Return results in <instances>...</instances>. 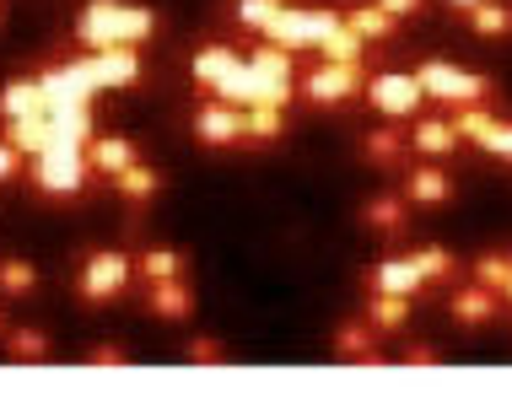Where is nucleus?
<instances>
[{
  "label": "nucleus",
  "instance_id": "28",
  "mask_svg": "<svg viewBox=\"0 0 512 393\" xmlns=\"http://www.w3.org/2000/svg\"><path fill=\"white\" fill-rule=\"evenodd\" d=\"M410 264L421 270V280H432V286H442V280H453V275H459V264H453L448 248H415Z\"/></svg>",
  "mask_w": 512,
  "mask_h": 393
},
{
  "label": "nucleus",
  "instance_id": "35",
  "mask_svg": "<svg viewBox=\"0 0 512 393\" xmlns=\"http://www.w3.org/2000/svg\"><path fill=\"white\" fill-rule=\"evenodd\" d=\"M11 178H22V151L0 135V184H11Z\"/></svg>",
  "mask_w": 512,
  "mask_h": 393
},
{
  "label": "nucleus",
  "instance_id": "2",
  "mask_svg": "<svg viewBox=\"0 0 512 393\" xmlns=\"http://www.w3.org/2000/svg\"><path fill=\"white\" fill-rule=\"evenodd\" d=\"M65 70H71V81H76V87H87V92H98V87H135V81H141V54H135V44L87 49V60H71Z\"/></svg>",
  "mask_w": 512,
  "mask_h": 393
},
{
  "label": "nucleus",
  "instance_id": "13",
  "mask_svg": "<svg viewBox=\"0 0 512 393\" xmlns=\"http://www.w3.org/2000/svg\"><path fill=\"white\" fill-rule=\"evenodd\" d=\"M329 350H335L340 361H356V367H378V361H383V350H378V340H372L367 324H345V329H335Z\"/></svg>",
  "mask_w": 512,
  "mask_h": 393
},
{
  "label": "nucleus",
  "instance_id": "33",
  "mask_svg": "<svg viewBox=\"0 0 512 393\" xmlns=\"http://www.w3.org/2000/svg\"><path fill=\"white\" fill-rule=\"evenodd\" d=\"M399 361H405V367H437L442 350H437V345H426V340H415V345L399 350Z\"/></svg>",
  "mask_w": 512,
  "mask_h": 393
},
{
  "label": "nucleus",
  "instance_id": "18",
  "mask_svg": "<svg viewBox=\"0 0 512 393\" xmlns=\"http://www.w3.org/2000/svg\"><path fill=\"white\" fill-rule=\"evenodd\" d=\"M362 221H367L372 232H383V237H405L410 210H405V200H394V194H378V200L362 205Z\"/></svg>",
  "mask_w": 512,
  "mask_h": 393
},
{
  "label": "nucleus",
  "instance_id": "24",
  "mask_svg": "<svg viewBox=\"0 0 512 393\" xmlns=\"http://www.w3.org/2000/svg\"><path fill=\"white\" fill-rule=\"evenodd\" d=\"M184 254H178V248H146L141 259H135V275L141 280H168V275H184Z\"/></svg>",
  "mask_w": 512,
  "mask_h": 393
},
{
  "label": "nucleus",
  "instance_id": "9",
  "mask_svg": "<svg viewBox=\"0 0 512 393\" xmlns=\"http://www.w3.org/2000/svg\"><path fill=\"white\" fill-rule=\"evenodd\" d=\"M49 103H54V81H49V76H33V81H11V87H0V119L44 114Z\"/></svg>",
  "mask_w": 512,
  "mask_h": 393
},
{
  "label": "nucleus",
  "instance_id": "25",
  "mask_svg": "<svg viewBox=\"0 0 512 393\" xmlns=\"http://www.w3.org/2000/svg\"><path fill=\"white\" fill-rule=\"evenodd\" d=\"M367 318H372V329H405L410 324V297H394V291H378L367 307Z\"/></svg>",
  "mask_w": 512,
  "mask_h": 393
},
{
  "label": "nucleus",
  "instance_id": "1",
  "mask_svg": "<svg viewBox=\"0 0 512 393\" xmlns=\"http://www.w3.org/2000/svg\"><path fill=\"white\" fill-rule=\"evenodd\" d=\"M157 33V11L130 6V0H87L76 17V44L81 49H114V44H141Z\"/></svg>",
  "mask_w": 512,
  "mask_h": 393
},
{
  "label": "nucleus",
  "instance_id": "27",
  "mask_svg": "<svg viewBox=\"0 0 512 393\" xmlns=\"http://www.w3.org/2000/svg\"><path fill=\"white\" fill-rule=\"evenodd\" d=\"M362 157H367L372 167H399V162H405V140H399L394 130H372V135L362 140Z\"/></svg>",
  "mask_w": 512,
  "mask_h": 393
},
{
  "label": "nucleus",
  "instance_id": "40",
  "mask_svg": "<svg viewBox=\"0 0 512 393\" xmlns=\"http://www.w3.org/2000/svg\"><path fill=\"white\" fill-rule=\"evenodd\" d=\"M0 22H6V0H0Z\"/></svg>",
  "mask_w": 512,
  "mask_h": 393
},
{
  "label": "nucleus",
  "instance_id": "8",
  "mask_svg": "<svg viewBox=\"0 0 512 393\" xmlns=\"http://www.w3.org/2000/svg\"><path fill=\"white\" fill-rule=\"evenodd\" d=\"M195 140H200V146H211V151H232V146H243V140H248V130H243V108L205 97L200 114H195Z\"/></svg>",
  "mask_w": 512,
  "mask_h": 393
},
{
  "label": "nucleus",
  "instance_id": "37",
  "mask_svg": "<svg viewBox=\"0 0 512 393\" xmlns=\"http://www.w3.org/2000/svg\"><path fill=\"white\" fill-rule=\"evenodd\" d=\"M372 6H378V11H389L394 22H405V17H421V11H426V0H372Z\"/></svg>",
  "mask_w": 512,
  "mask_h": 393
},
{
  "label": "nucleus",
  "instance_id": "26",
  "mask_svg": "<svg viewBox=\"0 0 512 393\" xmlns=\"http://www.w3.org/2000/svg\"><path fill=\"white\" fill-rule=\"evenodd\" d=\"M38 270L27 259H0V297H33Z\"/></svg>",
  "mask_w": 512,
  "mask_h": 393
},
{
  "label": "nucleus",
  "instance_id": "5",
  "mask_svg": "<svg viewBox=\"0 0 512 393\" xmlns=\"http://www.w3.org/2000/svg\"><path fill=\"white\" fill-rule=\"evenodd\" d=\"M415 87L432 97V103H480V97H491L486 76H469L453 60H421L415 65Z\"/></svg>",
  "mask_w": 512,
  "mask_h": 393
},
{
  "label": "nucleus",
  "instance_id": "4",
  "mask_svg": "<svg viewBox=\"0 0 512 393\" xmlns=\"http://www.w3.org/2000/svg\"><path fill=\"white\" fill-rule=\"evenodd\" d=\"M130 275H135L130 254H119V248H103V254H92L87 264H81V275H76V302H87V307H108L114 297H124Z\"/></svg>",
  "mask_w": 512,
  "mask_h": 393
},
{
  "label": "nucleus",
  "instance_id": "21",
  "mask_svg": "<svg viewBox=\"0 0 512 393\" xmlns=\"http://www.w3.org/2000/svg\"><path fill=\"white\" fill-rule=\"evenodd\" d=\"M243 130H248V140L270 146V140H281V135H286V108H270V103L243 108Z\"/></svg>",
  "mask_w": 512,
  "mask_h": 393
},
{
  "label": "nucleus",
  "instance_id": "19",
  "mask_svg": "<svg viewBox=\"0 0 512 393\" xmlns=\"http://www.w3.org/2000/svg\"><path fill=\"white\" fill-rule=\"evenodd\" d=\"M421 157H432V162H442V157H453L459 151V135H453V124L448 119H421L415 124V140H410Z\"/></svg>",
  "mask_w": 512,
  "mask_h": 393
},
{
  "label": "nucleus",
  "instance_id": "10",
  "mask_svg": "<svg viewBox=\"0 0 512 393\" xmlns=\"http://www.w3.org/2000/svg\"><path fill=\"white\" fill-rule=\"evenodd\" d=\"M146 302H151V313L157 318H168V324H184L189 313H195V297H189V286H184V275H168V280H146Z\"/></svg>",
  "mask_w": 512,
  "mask_h": 393
},
{
  "label": "nucleus",
  "instance_id": "20",
  "mask_svg": "<svg viewBox=\"0 0 512 393\" xmlns=\"http://www.w3.org/2000/svg\"><path fill=\"white\" fill-rule=\"evenodd\" d=\"M114 189L124 194V205H146L151 194L162 189V178H157V167H146V162H130L124 173H114Z\"/></svg>",
  "mask_w": 512,
  "mask_h": 393
},
{
  "label": "nucleus",
  "instance_id": "32",
  "mask_svg": "<svg viewBox=\"0 0 512 393\" xmlns=\"http://www.w3.org/2000/svg\"><path fill=\"white\" fill-rule=\"evenodd\" d=\"M184 356H189V361H200V367H216V361H227V345L211 340V334H200V340H189Z\"/></svg>",
  "mask_w": 512,
  "mask_h": 393
},
{
  "label": "nucleus",
  "instance_id": "34",
  "mask_svg": "<svg viewBox=\"0 0 512 393\" xmlns=\"http://www.w3.org/2000/svg\"><path fill=\"white\" fill-rule=\"evenodd\" d=\"M480 151H491V157H502V162H512V124H496V130L480 140Z\"/></svg>",
  "mask_w": 512,
  "mask_h": 393
},
{
  "label": "nucleus",
  "instance_id": "41",
  "mask_svg": "<svg viewBox=\"0 0 512 393\" xmlns=\"http://www.w3.org/2000/svg\"><path fill=\"white\" fill-rule=\"evenodd\" d=\"M0 334H6V318H0Z\"/></svg>",
  "mask_w": 512,
  "mask_h": 393
},
{
  "label": "nucleus",
  "instance_id": "16",
  "mask_svg": "<svg viewBox=\"0 0 512 393\" xmlns=\"http://www.w3.org/2000/svg\"><path fill=\"white\" fill-rule=\"evenodd\" d=\"M464 22L475 38H512V6H502V0H475V6H464Z\"/></svg>",
  "mask_w": 512,
  "mask_h": 393
},
{
  "label": "nucleus",
  "instance_id": "23",
  "mask_svg": "<svg viewBox=\"0 0 512 393\" xmlns=\"http://www.w3.org/2000/svg\"><path fill=\"white\" fill-rule=\"evenodd\" d=\"M340 22L351 27L362 44H367V38H389L394 33V17H389V11H378V6H351V11H340Z\"/></svg>",
  "mask_w": 512,
  "mask_h": 393
},
{
  "label": "nucleus",
  "instance_id": "39",
  "mask_svg": "<svg viewBox=\"0 0 512 393\" xmlns=\"http://www.w3.org/2000/svg\"><path fill=\"white\" fill-rule=\"evenodd\" d=\"M502 291H507V302H512V280H507V286H502Z\"/></svg>",
  "mask_w": 512,
  "mask_h": 393
},
{
  "label": "nucleus",
  "instance_id": "6",
  "mask_svg": "<svg viewBox=\"0 0 512 393\" xmlns=\"http://www.w3.org/2000/svg\"><path fill=\"white\" fill-rule=\"evenodd\" d=\"M362 87H367L362 60H324V65H313L308 76H302V97H308L313 108H340Z\"/></svg>",
  "mask_w": 512,
  "mask_h": 393
},
{
  "label": "nucleus",
  "instance_id": "17",
  "mask_svg": "<svg viewBox=\"0 0 512 393\" xmlns=\"http://www.w3.org/2000/svg\"><path fill=\"white\" fill-rule=\"evenodd\" d=\"M426 280L421 270H415L410 259H383V264H372V291H394V297H415Z\"/></svg>",
  "mask_w": 512,
  "mask_h": 393
},
{
  "label": "nucleus",
  "instance_id": "22",
  "mask_svg": "<svg viewBox=\"0 0 512 393\" xmlns=\"http://www.w3.org/2000/svg\"><path fill=\"white\" fill-rule=\"evenodd\" d=\"M6 356L11 361H49L54 356V340L44 329H6Z\"/></svg>",
  "mask_w": 512,
  "mask_h": 393
},
{
  "label": "nucleus",
  "instance_id": "14",
  "mask_svg": "<svg viewBox=\"0 0 512 393\" xmlns=\"http://www.w3.org/2000/svg\"><path fill=\"white\" fill-rule=\"evenodd\" d=\"M243 54L238 49H227V44H211V49H200L195 54V87L205 92V97H216V87L232 76V65H238Z\"/></svg>",
  "mask_w": 512,
  "mask_h": 393
},
{
  "label": "nucleus",
  "instance_id": "29",
  "mask_svg": "<svg viewBox=\"0 0 512 393\" xmlns=\"http://www.w3.org/2000/svg\"><path fill=\"white\" fill-rule=\"evenodd\" d=\"M448 124H453V135H459V140H469V146H480V140L496 130V119L486 114V108H459Z\"/></svg>",
  "mask_w": 512,
  "mask_h": 393
},
{
  "label": "nucleus",
  "instance_id": "31",
  "mask_svg": "<svg viewBox=\"0 0 512 393\" xmlns=\"http://www.w3.org/2000/svg\"><path fill=\"white\" fill-rule=\"evenodd\" d=\"M281 11V0H238V22L254 27V33H265V22Z\"/></svg>",
  "mask_w": 512,
  "mask_h": 393
},
{
  "label": "nucleus",
  "instance_id": "30",
  "mask_svg": "<svg viewBox=\"0 0 512 393\" xmlns=\"http://www.w3.org/2000/svg\"><path fill=\"white\" fill-rule=\"evenodd\" d=\"M475 280H480V286H491V291H502L512 280V259L507 254H480L475 259Z\"/></svg>",
  "mask_w": 512,
  "mask_h": 393
},
{
  "label": "nucleus",
  "instance_id": "15",
  "mask_svg": "<svg viewBox=\"0 0 512 393\" xmlns=\"http://www.w3.org/2000/svg\"><path fill=\"white\" fill-rule=\"evenodd\" d=\"M405 200L410 205H448L453 200V178L442 167H415L405 178Z\"/></svg>",
  "mask_w": 512,
  "mask_h": 393
},
{
  "label": "nucleus",
  "instance_id": "11",
  "mask_svg": "<svg viewBox=\"0 0 512 393\" xmlns=\"http://www.w3.org/2000/svg\"><path fill=\"white\" fill-rule=\"evenodd\" d=\"M130 162H141V146H135L130 135H103V140H92V146H87V167H92V173H103V178L124 173Z\"/></svg>",
  "mask_w": 512,
  "mask_h": 393
},
{
  "label": "nucleus",
  "instance_id": "12",
  "mask_svg": "<svg viewBox=\"0 0 512 393\" xmlns=\"http://www.w3.org/2000/svg\"><path fill=\"white\" fill-rule=\"evenodd\" d=\"M496 307H502V302H496V291H491V286H480V280H475V286L453 291L448 313L459 318L464 329H480V324H491V318H496Z\"/></svg>",
  "mask_w": 512,
  "mask_h": 393
},
{
  "label": "nucleus",
  "instance_id": "3",
  "mask_svg": "<svg viewBox=\"0 0 512 393\" xmlns=\"http://www.w3.org/2000/svg\"><path fill=\"white\" fill-rule=\"evenodd\" d=\"M87 184V151L81 146H44L33 157V189L49 194V200H71V194Z\"/></svg>",
  "mask_w": 512,
  "mask_h": 393
},
{
  "label": "nucleus",
  "instance_id": "38",
  "mask_svg": "<svg viewBox=\"0 0 512 393\" xmlns=\"http://www.w3.org/2000/svg\"><path fill=\"white\" fill-rule=\"evenodd\" d=\"M448 6H475V0H448Z\"/></svg>",
  "mask_w": 512,
  "mask_h": 393
},
{
  "label": "nucleus",
  "instance_id": "7",
  "mask_svg": "<svg viewBox=\"0 0 512 393\" xmlns=\"http://www.w3.org/2000/svg\"><path fill=\"white\" fill-rule=\"evenodd\" d=\"M367 103L378 108L383 119H410L415 108L426 103V92L415 87V76H399V70H383V76H367Z\"/></svg>",
  "mask_w": 512,
  "mask_h": 393
},
{
  "label": "nucleus",
  "instance_id": "36",
  "mask_svg": "<svg viewBox=\"0 0 512 393\" xmlns=\"http://www.w3.org/2000/svg\"><path fill=\"white\" fill-rule=\"evenodd\" d=\"M87 361H92V367H124V361H130V350H124V345H92Z\"/></svg>",
  "mask_w": 512,
  "mask_h": 393
}]
</instances>
